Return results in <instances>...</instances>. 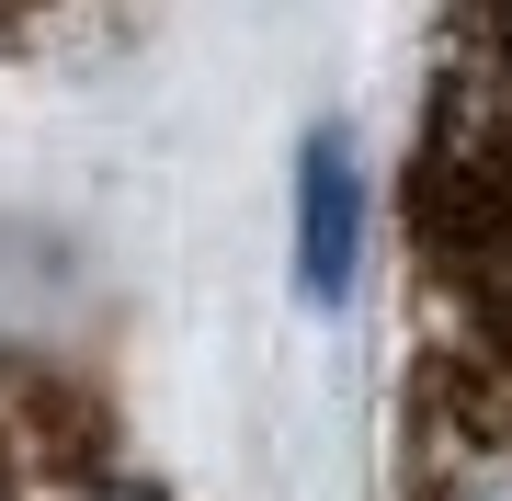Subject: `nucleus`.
<instances>
[{
  "label": "nucleus",
  "instance_id": "3",
  "mask_svg": "<svg viewBox=\"0 0 512 501\" xmlns=\"http://www.w3.org/2000/svg\"><path fill=\"white\" fill-rule=\"evenodd\" d=\"M92 501H160V490H148V479H114V490H92Z\"/></svg>",
  "mask_w": 512,
  "mask_h": 501
},
{
  "label": "nucleus",
  "instance_id": "2",
  "mask_svg": "<svg viewBox=\"0 0 512 501\" xmlns=\"http://www.w3.org/2000/svg\"><path fill=\"white\" fill-rule=\"evenodd\" d=\"M410 501H512V365H478L467 399L421 422Z\"/></svg>",
  "mask_w": 512,
  "mask_h": 501
},
{
  "label": "nucleus",
  "instance_id": "1",
  "mask_svg": "<svg viewBox=\"0 0 512 501\" xmlns=\"http://www.w3.org/2000/svg\"><path fill=\"white\" fill-rule=\"evenodd\" d=\"M285 251H296V297H308L319 319L353 308L365 251H376V183H365V160H353V126H308V137H296Z\"/></svg>",
  "mask_w": 512,
  "mask_h": 501
}]
</instances>
